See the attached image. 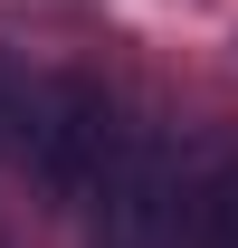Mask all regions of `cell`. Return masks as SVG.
<instances>
[{
  "mask_svg": "<svg viewBox=\"0 0 238 248\" xmlns=\"http://www.w3.org/2000/svg\"><path fill=\"white\" fill-rule=\"evenodd\" d=\"M19 105H29V86H19V67L0 58V162H10V143H19Z\"/></svg>",
  "mask_w": 238,
  "mask_h": 248,
  "instance_id": "277c9868",
  "label": "cell"
},
{
  "mask_svg": "<svg viewBox=\"0 0 238 248\" xmlns=\"http://www.w3.org/2000/svg\"><path fill=\"white\" fill-rule=\"evenodd\" d=\"M191 153H181L162 124H124L115 162L95 172V191L76 201L86 210V248H181L191 229Z\"/></svg>",
  "mask_w": 238,
  "mask_h": 248,
  "instance_id": "7a4b0ae2",
  "label": "cell"
},
{
  "mask_svg": "<svg viewBox=\"0 0 238 248\" xmlns=\"http://www.w3.org/2000/svg\"><path fill=\"white\" fill-rule=\"evenodd\" d=\"M191 248H238V162L191 201Z\"/></svg>",
  "mask_w": 238,
  "mask_h": 248,
  "instance_id": "3957f363",
  "label": "cell"
},
{
  "mask_svg": "<svg viewBox=\"0 0 238 248\" xmlns=\"http://www.w3.org/2000/svg\"><path fill=\"white\" fill-rule=\"evenodd\" d=\"M124 143V105L105 77H38L29 105H19V143H10V162L29 172L38 210H76L95 191V172L115 162Z\"/></svg>",
  "mask_w": 238,
  "mask_h": 248,
  "instance_id": "6da1fadb",
  "label": "cell"
}]
</instances>
